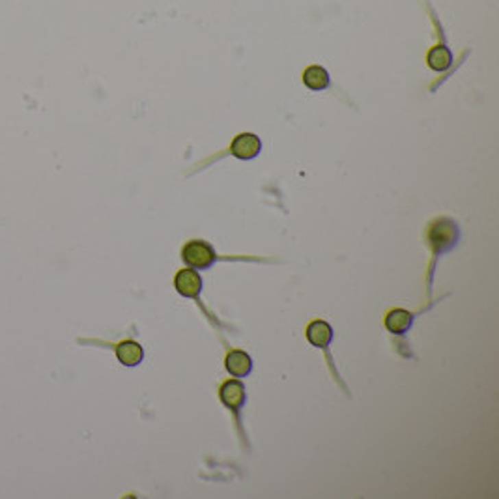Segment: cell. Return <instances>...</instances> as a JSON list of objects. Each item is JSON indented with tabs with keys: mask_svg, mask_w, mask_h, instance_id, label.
Returning <instances> with one entry per match:
<instances>
[{
	"mask_svg": "<svg viewBox=\"0 0 499 499\" xmlns=\"http://www.w3.org/2000/svg\"><path fill=\"white\" fill-rule=\"evenodd\" d=\"M303 82L311 90H324L329 86V73L321 66H311L303 73Z\"/></svg>",
	"mask_w": 499,
	"mask_h": 499,
	"instance_id": "cell-10",
	"label": "cell"
},
{
	"mask_svg": "<svg viewBox=\"0 0 499 499\" xmlns=\"http://www.w3.org/2000/svg\"><path fill=\"white\" fill-rule=\"evenodd\" d=\"M262 150V143L254 133H241L234 138L230 151L238 159H254Z\"/></svg>",
	"mask_w": 499,
	"mask_h": 499,
	"instance_id": "cell-4",
	"label": "cell"
},
{
	"mask_svg": "<svg viewBox=\"0 0 499 499\" xmlns=\"http://www.w3.org/2000/svg\"><path fill=\"white\" fill-rule=\"evenodd\" d=\"M221 402L225 404L228 410L240 411L245 406V385L236 380H228L223 383V387L219 391Z\"/></svg>",
	"mask_w": 499,
	"mask_h": 499,
	"instance_id": "cell-3",
	"label": "cell"
},
{
	"mask_svg": "<svg viewBox=\"0 0 499 499\" xmlns=\"http://www.w3.org/2000/svg\"><path fill=\"white\" fill-rule=\"evenodd\" d=\"M225 367L232 376L245 378L249 376L251 370H253V361H251L249 354L241 352V350H234V352H230V354L226 356Z\"/></svg>",
	"mask_w": 499,
	"mask_h": 499,
	"instance_id": "cell-6",
	"label": "cell"
},
{
	"mask_svg": "<svg viewBox=\"0 0 499 499\" xmlns=\"http://www.w3.org/2000/svg\"><path fill=\"white\" fill-rule=\"evenodd\" d=\"M118 361L125 365V367H137L138 363L143 361L144 350L143 346L135 341H123L118 344L117 348Z\"/></svg>",
	"mask_w": 499,
	"mask_h": 499,
	"instance_id": "cell-8",
	"label": "cell"
},
{
	"mask_svg": "<svg viewBox=\"0 0 499 499\" xmlns=\"http://www.w3.org/2000/svg\"><path fill=\"white\" fill-rule=\"evenodd\" d=\"M307 339L316 348H328L331 341H333V329H331L328 321L316 320L313 324H308Z\"/></svg>",
	"mask_w": 499,
	"mask_h": 499,
	"instance_id": "cell-7",
	"label": "cell"
},
{
	"mask_svg": "<svg viewBox=\"0 0 499 499\" xmlns=\"http://www.w3.org/2000/svg\"><path fill=\"white\" fill-rule=\"evenodd\" d=\"M459 225L451 219L434 221L428 230V241H430L434 253L441 254L445 251H451L459 241Z\"/></svg>",
	"mask_w": 499,
	"mask_h": 499,
	"instance_id": "cell-1",
	"label": "cell"
},
{
	"mask_svg": "<svg viewBox=\"0 0 499 499\" xmlns=\"http://www.w3.org/2000/svg\"><path fill=\"white\" fill-rule=\"evenodd\" d=\"M411 324H413V315L404 308H395L385 316V328L395 335H402L406 331H410Z\"/></svg>",
	"mask_w": 499,
	"mask_h": 499,
	"instance_id": "cell-9",
	"label": "cell"
},
{
	"mask_svg": "<svg viewBox=\"0 0 499 499\" xmlns=\"http://www.w3.org/2000/svg\"><path fill=\"white\" fill-rule=\"evenodd\" d=\"M426 62L434 71H445V69L451 66L452 55L449 49L445 45H438V47H432L428 56H426Z\"/></svg>",
	"mask_w": 499,
	"mask_h": 499,
	"instance_id": "cell-11",
	"label": "cell"
},
{
	"mask_svg": "<svg viewBox=\"0 0 499 499\" xmlns=\"http://www.w3.org/2000/svg\"><path fill=\"white\" fill-rule=\"evenodd\" d=\"M174 287L184 297H197L202 290V279L195 269H182L174 279Z\"/></svg>",
	"mask_w": 499,
	"mask_h": 499,
	"instance_id": "cell-5",
	"label": "cell"
},
{
	"mask_svg": "<svg viewBox=\"0 0 499 499\" xmlns=\"http://www.w3.org/2000/svg\"><path fill=\"white\" fill-rule=\"evenodd\" d=\"M182 258L187 266L195 267V269H208L213 266V262L217 258V254L213 251V247L206 241H189L182 251Z\"/></svg>",
	"mask_w": 499,
	"mask_h": 499,
	"instance_id": "cell-2",
	"label": "cell"
}]
</instances>
